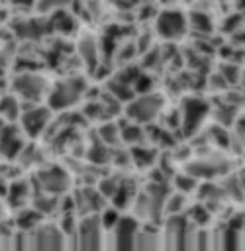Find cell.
Wrapping results in <instances>:
<instances>
[{
    "label": "cell",
    "instance_id": "4316f807",
    "mask_svg": "<svg viewBox=\"0 0 245 251\" xmlns=\"http://www.w3.org/2000/svg\"><path fill=\"white\" fill-rule=\"evenodd\" d=\"M190 204V196L176 192V190H169V194L163 200V218L165 216H176V214H184L186 208Z\"/></svg>",
    "mask_w": 245,
    "mask_h": 251
},
{
    "label": "cell",
    "instance_id": "5bb4252c",
    "mask_svg": "<svg viewBox=\"0 0 245 251\" xmlns=\"http://www.w3.org/2000/svg\"><path fill=\"white\" fill-rule=\"evenodd\" d=\"M31 196H33L31 178L29 176H16L14 180L8 182V190H6L4 202L8 204V208L16 210V208H22V206L29 204Z\"/></svg>",
    "mask_w": 245,
    "mask_h": 251
},
{
    "label": "cell",
    "instance_id": "3957f363",
    "mask_svg": "<svg viewBox=\"0 0 245 251\" xmlns=\"http://www.w3.org/2000/svg\"><path fill=\"white\" fill-rule=\"evenodd\" d=\"M176 118H178V129L182 131V135L192 137L210 120V100L194 94L184 96L178 104Z\"/></svg>",
    "mask_w": 245,
    "mask_h": 251
},
{
    "label": "cell",
    "instance_id": "5b68a950",
    "mask_svg": "<svg viewBox=\"0 0 245 251\" xmlns=\"http://www.w3.org/2000/svg\"><path fill=\"white\" fill-rule=\"evenodd\" d=\"M163 110H165V96L151 90L143 94H133V98L123 104L122 116L141 126H147V124L157 122Z\"/></svg>",
    "mask_w": 245,
    "mask_h": 251
},
{
    "label": "cell",
    "instance_id": "7402d4cb",
    "mask_svg": "<svg viewBox=\"0 0 245 251\" xmlns=\"http://www.w3.org/2000/svg\"><path fill=\"white\" fill-rule=\"evenodd\" d=\"M47 25H49V31H57V33H71L74 27H76V22L73 18V14L65 8L61 10H55L49 14L47 18Z\"/></svg>",
    "mask_w": 245,
    "mask_h": 251
},
{
    "label": "cell",
    "instance_id": "74e56055",
    "mask_svg": "<svg viewBox=\"0 0 245 251\" xmlns=\"http://www.w3.org/2000/svg\"><path fill=\"white\" fill-rule=\"evenodd\" d=\"M8 218H10V216H8V204L0 198V224H2V222H6Z\"/></svg>",
    "mask_w": 245,
    "mask_h": 251
},
{
    "label": "cell",
    "instance_id": "4dcf8cb0",
    "mask_svg": "<svg viewBox=\"0 0 245 251\" xmlns=\"http://www.w3.org/2000/svg\"><path fill=\"white\" fill-rule=\"evenodd\" d=\"M104 90L108 92V94H112L116 100H120L122 104H125L127 100H131L133 98V88H131V84H125V82H122V80H118L116 76H110L108 80H106V84H104Z\"/></svg>",
    "mask_w": 245,
    "mask_h": 251
},
{
    "label": "cell",
    "instance_id": "6da1fadb",
    "mask_svg": "<svg viewBox=\"0 0 245 251\" xmlns=\"http://www.w3.org/2000/svg\"><path fill=\"white\" fill-rule=\"evenodd\" d=\"M235 163L229 155H225L220 149H214L210 145H202V147H194V155L192 159L182 165V169L186 173H190L192 176H196L198 180H216L223 175H227L229 171H233Z\"/></svg>",
    "mask_w": 245,
    "mask_h": 251
},
{
    "label": "cell",
    "instance_id": "d4e9b609",
    "mask_svg": "<svg viewBox=\"0 0 245 251\" xmlns=\"http://www.w3.org/2000/svg\"><path fill=\"white\" fill-rule=\"evenodd\" d=\"M18 161L20 167L24 169H35L39 165H43V159H41V153H39V147H37V141L33 139H27L22 147V151L18 153V157L14 159Z\"/></svg>",
    "mask_w": 245,
    "mask_h": 251
},
{
    "label": "cell",
    "instance_id": "83f0119b",
    "mask_svg": "<svg viewBox=\"0 0 245 251\" xmlns=\"http://www.w3.org/2000/svg\"><path fill=\"white\" fill-rule=\"evenodd\" d=\"M22 114V102L20 98L12 92V94H2L0 96V116L8 122V124H16L18 118Z\"/></svg>",
    "mask_w": 245,
    "mask_h": 251
},
{
    "label": "cell",
    "instance_id": "4fadbf2b",
    "mask_svg": "<svg viewBox=\"0 0 245 251\" xmlns=\"http://www.w3.org/2000/svg\"><path fill=\"white\" fill-rule=\"evenodd\" d=\"M25 141L27 139L22 133V129L18 127V124H6L4 129L0 131V159L14 161Z\"/></svg>",
    "mask_w": 245,
    "mask_h": 251
},
{
    "label": "cell",
    "instance_id": "ba28073f",
    "mask_svg": "<svg viewBox=\"0 0 245 251\" xmlns=\"http://www.w3.org/2000/svg\"><path fill=\"white\" fill-rule=\"evenodd\" d=\"M104 239H106V229L98 218V214H90V216H80L71 239V247L73 249H102L104 247Z\"/></svg>",
    "mask_w": 245,
    "mask_h": 251
},
{
    "label": "cell",
    "instance_id": "484cf974",
    "mask_svg": "<svg viewBox=\"0 0 245 251\" xmlns=\"http://www.w3.org/2000/svg\"><path fill=\"white\" fill-rule=\"evenodd\" d=\"M169 184H171V188L176 190V192H182V194H186V196H194V192H196L200 180H198L196 176H192L190 173H186L184 169H182V171L176 169L174 175L171 176Z\"/></svg>",
    "mask_w": 245,
    "mask_h": 251
},
{
    "label": "cell",
    "instance_id": "f1b7e54d",
    "mask_svg": "<svg viewBox=\"0 0 245 251\" xmlns=\"http://www.w3.org/2000/svg\"><path fill=\"white\" fill-rule=\"evenodd\" d=\"M184 216L188 218V222H192V224L198 226V227H208V226H212V218H214V214H212L202 202H198V200L192 202V204H188Z\"/></svg>",
    "mask_w": 245,
    "mask_h": 251
},
{
    "label": "cell",
    "instance_id": "30bf717a",
    "mask_svg": "<svg viewBox=\"0 0 245 251\" xmlns=\"http://www.w3.org/2000/svg\"><path fill=\"white\" fill-rule=\"evenodd\" d=\"M27 249H67V237L57 222L45 218L27 231Z\"/></svg>",
    "mask_w": 245,
    "mask_h": 251
},
{
    "label": "cell",
    "instance_id": "2e32d148",
    "mask_svg": "<svg viewBox=\"0 0 245 251\" xmlns=\"http://www.w3.org/2000/svg\"><path fill=\"white\" fill-rule=\"evenodd\" d=\"M239 116H241V106L239 104H233V102H229L225 98L210 102V118L218 126H223V127L229 129Z\"/></svg>",
    "mask_w": 245,
    "mask_h": 251
},
{
    "label": "cell",
    "instance_id": "f35d334b",
    "mask_svg": "<svg viewBox=\"0 0 245 251\" xmlns=\"http://www.w3.org/2000/svg\"><path fill=\"white\" fill-rule=\"evenodd\" d=\"M6 124H8V122H6V120H4V118H2V116H0V131H2V129H4V126H6Z\"/></svg>",
    "mask_w": 245,
    "mask_h": 251
},
{
    "label": "cell",
    "instance_id": "9a60e30c",
    "mask_svg": "<svg viewBox=\"0 0 245 251\" xmlns=\"http://www.w3.org/2000/svg\"><path fill=\"white\" fill-rule=\"evenodd\" d=\"M135 251H157L163 249V237H161V224H139L135 239H133Z\"/></svg>",
    "mask_w": 245,
    "mask_h": 251
},
{
    "label": "cell",
    "instance_id": "ffe728a7",
    "mask_svg": "<svg viewBox=\"0 0 245 251\" xmlns=\"http://www.w3.org/2000/svg\"><path fill=\"white\" fill-rule=\"evenodd\" d=\"M110 157H112V147H108L106 143H102L96 135L90 137L88 145L84 147V161L92 163V165H98V167H104V165H110Z\"/></svg>",
    "mask_w": 245,
    "mask_h": 251
},
{
    "label": "cell",
    "instance_id": "836d02e7",
    "mask_svg": "<svg viewBox=\"0 0 245 251\" xmlns=\"http://www.w3.org/2000/svg\"><path fill=\"white\" fill-rule=\"evenodd\" d=\"M206 86H208V90L212 88V92H216V94H221V92L227 90V82L221 78V75L218 71L206 78Z\"/></svg>",
    "mask_w": 245,
    "mask_h": 251
},
{
    "label": "cell",
    "instance_id": "d6986e66",
    "mask_svg": "<svg viewBox=\"0 0 245 251\" xmlns=\"http://www.w3.org/2000/svg\"><path fill=\"white\" fill-rule=\"evenodd\" d=\"M118 122V127H120V139H122V145L125 147H131V145H137V143H143L147 141L145 139V126L137 124V122H131L127 120L125 116H122Z\"/></svg>",
    "mask_w": 245,
    "mask_h": 251
},
{
    "label": "cell",
    "instance_id": "52a82bcc",
    "mask_svg": "<svg viewBox=\"0 0 245 251\" xmlns=\"http://www.w3.org/2000/svg\"><path fill=\"white\" fill-rule=\"evenodd\" d=\"M55 112L43 102L37 104H22V114L18 118V127L22 129V133L25 135V139H33L37 141L39 137H43V133L47 131L51 120H53Z\"/></svg>",
    "mask_w": 245,
    "mask_h": 251
},
{
    "label": "cell",
    "instance_id": "8d00e7d4",
    "mask_svg": "<svg viewBox=\"0 0 245 251\" xmlns=\"http://www.w3.org/2000/svg\"><path fill=\"white\" fill-rule=\"evenodd\" d=\"M8 2L16 8H33V4H35V0H8Z\"/></svg>",
    "mask_w": 245,
    "mask_h": 251
},
{
    "label": "cell",
    "instance_id": "e575fe53",
    "mask_svg": "<svg viewBox=\"0 0 245 251\" xmlns=\"http://www.w3.org/2000/svg\"><path fill=\"white\" fill-rule=\"evenodd\" d=\"M241 24H243V16H241L239 12H237V14H231V16L225 18V22H223V25H221V31H223V33H231V31L239 29Z\"/></svg>",
    "mask_w": 245,
    "mask_h": 251
},
{
    "label": "cell",
    "instance_id": "7c38bea8",
    "mask_svg": "<svg viewBox=\"0 0 245 251\" xmlns=\"http://www.w3.org/2000/svg\"><path fill=\"white\" fill-rule=\"evenodd\" d=\"M73 194V202H74V212L76 216H90V214H98L108 200L100 194V190L94 184H80L76 188H71Z\"/></svg>",
    "mask_w": 245,
    "mask_h": 251
},
{
    "label": "cell",
    "instance_id": "603a6c76",
    "mask_svg": "<svg viewBox=\"0 0 245 251\" xmlns=\"http://www.w3.org/2000/svg\"><path fill=\"white\" fill-rule=\"evenodd\" d=\"M16 31L22 39H39L43 33L49 31V25H47V20H43V18H39V20L37 18L20 20Z\"/></svg>",
    "mask_w": 245,
    "mask_h": 251
},
{
    "label": "cell",
    "instance_id": "44dd1931",
    "mask_svg": "<svg viewBox=\"0 0 245 251\" xmlns=\"http://www.w3.org/2000/svg\"><path fill=\"white\" fill-rule=\"evenodd\" d=\"M41 220H45L31 204H25V206H22V208H16L14 210V216H12V224L18 227V229H22V231H29L31 227H35Z\"/></svg>",
    "mask_w": 245,
    "mask_h": 251
},
{
    "label": "cell",
    "instance_id": "8992f818",
    "mask_svg": "<svg viewBox=\"0 0 245 251\" xmlns=\"http://www.w3.org/2000/svg\"><path fill=\"white\" fill-rule=\"evenodd\" d=\"M12 92L20 98L22 104H37L45 100L47 90L51 86V80L43 75L33 71H22L12 78Z\"/></svg>",
    "mask_w": 245,
    "mask_h": 251
},
{
    "label": "cell",
    "instance_id": "f546056e",
    "mask_svg": "<svg viewBox=\"0 0 245 251\" xmlns=\"http://www.w3.org/2000/svg\"><path fill=\"white\" fill-rule=\"evenodd\" d=\"M186 20H188V29H192V31L198 33L200 37H210V33H212V20H210V14L194 10V12H190V14L186 16Z\"/></svg>",
    "mask_w": 245,
    "mask_h": 251
},
{
    "label": "cell",
    "instance_id": "d590c367",
    "mask_svg": "<svg viewBox=\"0 0 245 251\" xmlns=\"http://www.w3.org/2000/svg\"><path fill=\"white\" fill-rule=\"evenodd\" d=\"M157 12H159V10H157L153 4H149V6H147V4H141V12H139L137 16H139V20H141V22H143L145 18H147V20H155Z\"/></svg>",
    "mask_w": 245,
    "mask_h": 251
},
{
    "label": "cell",
    "instance_id": "d6a6232c",
    "mask_svg": "<svg viewBox=\"0 0 245 251\" xmlns=\"http://www.w3.org/2000/svg\"><path fill=\"white\" fill-rule=\"evenodd\" d=\"M69 2H71V0H35L33 10H35V12H39L41 16H47V14L55 12V10L65 8Z\"/></svg>",
    "mask_w": 245,
    "mask_h": 251
},
{
    "label": "cell",
    "instance_id": "9c48e42d",
    "mask_svg": "<svg viewBox=\"0 0 245 251\" xmlns=\"http://www.w3.org/2000/svg\"><path fill=\"white\" fill-rule=\"evenodd\" d=\"M153 22H155V33L163 41H169V43L180 41L188 33L186 14L178 8H174V6H169L161 12H157Z\"/></svg>",
    "mask_w": 245,
    "mask_h": 251
},
{
    "label": "cell",
    "instance_id": "8fae6325",
    "mask_svg": "<svg viewBox=\"0 0 245 251\" xmlns=\"http://www.w3.org/2000/svg\"><path fill=\"white\" fill-rule=\"evenodd\" d=\"M139 224L141 222L137 218H133L129 212H122L120 218H118V222L114 224V227H110L106 231L104 247L120 249V251H131Z\"/></svg>",
    "mask_w": 245,
    "mask_h": 251
},
{
    "label": "cell",
    "instance_id": "e0dca14e",
    "mask_svg": "<svg viewBox=\"0 0 245 251\" xmlns=\"http://www.w3.org/2000/svg\"><path fill=\"white\" fill-rule=\"evenodd\" d=\"M129 149V159H131V167L133 169H139V171H149L155 167L157 163V157H159V151L155 145L143 141V143H137V145H131L127 147Z\"/></svg>",
    "mask_w": 245,
    "mask_h": 251
},
{
    "label": "cell",
    "instance_id": "cb8c5ba5",
    "mask_svg": "<svg viewBox=\"0 0 245 251\" xmlns=\"http://www.w3.org/2000/svg\"><path fill=\"white\" fill-rule=\"evenodd\" d=\"M94 135L106 143L108 147H118L122 145V139H120V127H118V122L116 120H104V122H98L96 129H94Z\"/></svg>",
    "mask_w": 245,
    "mask_h": 251
},
{
    "label": "cell",
    "instance_id": "1f68e13d",
    "mask_svg": "<svg viewBox=\"0 0 245 251\" xmlns=\"http://www.w3.org/2000/svg\"><path fill=\"white\" fill-rule=\"evenodd\" d=\"M218 73H220L221 78L227 82V86H239V84L243 82V69H241V65L235 63V61L220 63Z\"/></svg>",
    "mask_w": 245,
    "mask_h": 251
},
{
    "label": "cell",
    "instance_id": "277c9868",
    "mask_svg": "<svg viewBox=\"0 0 245 251\" xmlns=\"http://www.w3.org/2000/svg\"><path fill=\"white\" fill-rule=\"evenodd\" d=\"M31 184L33 190L49 192V194H65L73 188V173L69 167L59 165V163H49V165H39L31 173Z\"/></svg>",
    "mask_w": 245,
    "mask_h": 251
},
{
    "label": "cell",
    "instance_id": "7a4b0ae2",
    "mask_svg": "<svg viewBox=\"0 0 245 251\" xmlns=\"http://www.w3.org/2000/svg\"><path fill=\"white\" fill-rule=\"evenodd\" d=\"M86 78L80 75H71L59 80H51V86L45 96V104L53 112H65L78 106L86 98Z\"/></svg>",
    "mask_w": 245,
    "mask_h": 251
},
{
    "label": "cell",
    "instance_id": "ab89813d",
    "mask_svg": "<svg viewBox=\"0 0 245 251\" xmlns=\"http://www.w3.org/2000/svg\"><path fill=\"white\" fill-rule=\"evenodd\" d=\"M184 2H194V0H184Z\"/></svg>",
    "mask_w": 245,
    "mask_h": 251
},
{
    "label": "cell",
    "instance_id": "ac0fdd59",
    "mask_svg": "<svg viewBox=\"0 0 245 251\" xmlns=\"http://www.w3.org/2000/svg\"><path fill=\"white\" fill-rule=\"evenodd\" d=\"M76 53L84 65V69L92 75L94 69L100 65V45L92 35H80L76 41Z\"/></svg>",
    "mask_w": 245,
    "mask_h": 251
}]
</instances>
